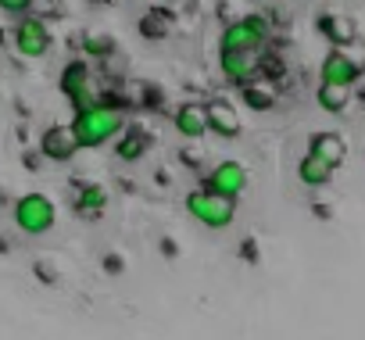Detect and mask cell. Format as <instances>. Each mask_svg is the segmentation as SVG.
I'll use <instances>...</instances> for the list:
<instances>
[{"label": "cell", "instance_id": "6da1fadb", "mask_svg": "<svg viewBox=\"0 0 365 340\" xmlns=\"http://www.w3.org/2000/svg\"><path fill=\"white\" fill-rule=\"evenodd\" d=\"M122 125H125L122 108H111V104L97 101L90 108H79L68 129H72L79 150H90V147H104L108 140H115L122 133Z\"/></svg>", "mask_w": 365, "mask_h": 340}, {"label": "cell", "instance_id": "7a4b0ae2", "mask_svg": "<svg viewBox=\"0 0 365 340\" xmlns=\"http://www.w3.org/2000/svg\"><path fill=\"white\" fill-rule=\"evenodd\" d=\"M187 212H190L197 222H205L208 230H226V226L237 219V201L201 187V190H190V194H187Z\"/></svg>", "mask_w": 365, "mask_h": 340}, {"label": "cell", "instance_id": "3957f363", "mask_svg": "<svg viewBox=\"0 0 365 340\" xmlns=\"http://www.w3.org/2000/svg\"><path fill=\"white\" fill-rule=\"evenodd\" d=\"M265 40H269V19L265 15H244V19H237L222 29L219 47L222 51H255V54H262Z\"/></svg>", "mask_w": 365, "mask_h": 340}, {"label": "cell", "instance_id": "277c9868", "mask_svg": "<svg viewBox=\"0 0 365 340\" xmlns=\"http://www.w3.org/2000/svg\"><path fill=\"white\" fill-rule=\"evenodd\" d=\"M54 219H58V212H54V201H51L47 194H26V197L15 201V222H19V230L29 233V237L51 233Z\"/></svg>", "mask_w": 365, "mask_h": 340}, {"label": "cell", "instance_id": "5b68a950", "mask_svg": "<svg viewBox=\"0 0 365 340\" xmlns=\"http://www.w3.org/2000/svg\"><path fill=\"white\" fill-rule=\"evenodd\" d=\"M58 86H61V93L72 101V108L79 111V108H90V104H97L101 101V93H97V86H93V76H90V65L86 61H68L65 68H61V79H58Z\"/></svg>", "mask_w": 365, "mask_h": 340}, {"label": "cell", "instance_id": "8992f818", "mask_svg": "<svg viewBox=\"0 0 365 340\" xmlns=\"http://www.w3.org/2000/svg\"><path fill=\"white\" fill-rule=\"evenodd\" d=\"M54 36L47 29V22L40 15H19V26H15V47L22 58H43L51 51Z\"/></svg>", "mask_w": 365, "mask_h": 340}, {"label": "cell", "instance_id": "52a82bcc", "mask_svg": "<svg viewBox=\"0 0 365 340\" xmlns=\"http://www.w3.org/2000/svg\"><path fill=\"white\" fill-rule=\"evenodd\" d=\"M205 190H215V194L237 201L247 190V168L240 161H219L208 172V180H205Z\"/></svg>", "mask_w": 365, "mask_h": 340}, {"label": "cell", "instance_id": "ba28073f", "mask_svg": "<svg viewBox=\"0 0 365 340\" xmlns=\"http://www.w3.org/2000/svg\"><path fill=\"white\" fill-rule=\"evenodd\" d=\"M219 65H222L226 83H233V86H244L258 76V54L255 51H222Z\"/></svg>", "mask_w": 365, "mask_h": 340}, {"label": "cell", "instance_id": "9c48e42d", "mask_svg": "<svg viewBox=\"0 0 365 340\" xmlns=\"http://www.w3.org/2000/svg\"><path fill=\"white\" fill-rule=\"evenodd\" d=\"M205 115H208V133H219V136H226V140L240 136V129H244L237 108H233L230 101H222V97L208 101V104H205Z\"/></svg>", "mask_w": 365, "mask_h": 340}, {"label": "cell", "instance_id": "30bf717a", "mask_svg": "<svg viewBox=\"0 0 365 340\" xmlns=\"http://www.w3.org/2000/svg\"><path fill=\"white\" fill-rule=\"evenodd\" d=\"M40 154L51 158V161H72L79 154V143H76V136H72L68 125H51L40 136Z\"/></svg>", "mask_w": 365, "mask_h": 340}, {"label": "cell", "instance_id": "8fae6325", "mask_svg": "<svg viewBox=\"0 0 365 340\" xmlns=\"http://www.w3.org/2000/svg\"><path fill=\"white\" fill-rule=\"evenodd\" d=\"M358 76H361V68H358V61L354 58H347L344 51H329L326 54V61H322V83H333V86H354L358 83Z\"/></svg>", "mask_w": 365, "mask_h": 340}, {"label": "cell", "instance_id": "7c38bea8", "mask_svg": "<svg viewBox=\"0 0 365 340\" xmlns=\"http://www.w3.org/2000/svg\"><path fill=\"white\" fill-rule=\"evenodd\" d=\"M172 122H175L179 136H187V140H201V136L208 133V115H205V104H197V101L179 104Z\"/></svg>", "mask_w": 365, "mask_h": 340}, {"label": "cell", "instance_id": "4fadbf2b", "mask_svg": "<svg viewBox=\"0 0 365 340\" xmlns=\"http://www.w3.org/2000/svg\"><path fill=\"white\" fill-rule=\"evenodd\" d=\"M297 176H301L304 187H326V183L333 180V165L308 150V154L301 158V165H297Z\"/></svg>", "mask_w": 365, "mask_h": 340}, {"label": "cell", "instance_id": "5bb4252c", "mask_svg": "<svg viewBox=\"0 0 365 340\" xmlns=\"http://www.w3.org/2000/svg\"><path fill=\"white\" fill-rule=\"evenodd\" d=\"M147 147H150V136H147L140 125H122L118 143H115V154H118L122 161H136Z\"/></svg>", "mask_w": 365, "mask_h": 340}, {"label": "cell", "instance_id": "9a60e30c", "mask_svg": "<svg viewBox=\"0 0 365 340\" xmlns=\"http://www.w3.org/2000/svg\"><path fill=\"white\" fill-rule=\"evenodd\" d=\"M308 150H312V154H319L322 161H329L333 168H336V165H344V158H347V143H344L336 133H315V136H312V143H308Z\"/></svg>", "mask_w": 365, "mask_h": 340}, {"label": "cell", "instance_id": "2e32d148", "mask_svg": "<svg viewBox=\"0 0 365 340\" xmlns=\"http://www.w3.org/2000/svg\"><path fill=\"white\" fill-rule=\"evenodd\" d=\"M108 208V190L97 187V183H79V197H76V212L86 215V219H101V212Z\"/></svg>", "mask_w": 365, "mask_h": 340}, {"label": "cell", "instance_id": "e0dca14e", "mask_svg": "<svg viewBox=\"0 0 365 340\" xmlns=\"http://www.w3.org/2000/svg\"><path fill=\"white\" fill-rule=\"evenodd\" d=\"M319 29H322L326 40H333L336 47L354 43V22L344 19V15H322V19H319Z\"/></svg>", "mask_w": 365, "mask_h": 340}, {"label": "cell", "instance_id": "ac0fdd59", "mask_svg": "<svg viewBox=\"0 0 365 340\" xmlns=\"http://www.w3.org/2000/svg\"><path fill=\"white\" fill-rule=\"evenodd\" d=\"M172 29V15L165 8H150L143 19H140V36L143 40H165Z\"/></svg>", "mask_w": 365, "mask_h": 340}, {"label": "cell", "instance_id": "d6986e66", "mask_svg": "<svg viewBox=\"0 0 365 340\" xmlns=\"http://www.w3.org/2000/svg\"><path fill=\"white\" fill-rule=\"evenodd\" d=\"M347 101H351V97H347V86H333V83H322V86H319V108H322V111H333V115H336V111L347 108Z\"/></svg>", "mask_w": 365, "mask_h": 340}, {"label": "cell", "instance_id": "ffe728a7", "mask_svg": "<svg viewBox=\"0 0 365 340\" xmlns=\"http://www.w3.org/2000/svg\"><path fill=\"white\" fill-rule=\"evenodd\" d=\"M240 90H244V101H247L255 111H269V108L276 104V93H272L269 86H258L255 79H251V83H244Z\"/></svg>", "mask_w": 365, "mask_h": 340}, {"label": "cell", "instance_id": "44dd1931", "mask_svg": "<svg viewBox=\"0 0 365 340\" xmlns=\"http://www.w3.org/2000/svg\"><path fill=\"white\" fill-rule=\"evenodd\" d=\"M83 51H86L90 58H108V54H115V40H111L108 33H93V36L83 40Z\"/></svg>", "mask_w": 365, "mask_h": 340}, {"label": "cell", "instance_id": "7402d4cb", "mask_svg": "<svg viewBox=\"0 0 365 340\" xmlns=\"http://www.w3.org/2000/svg\"><path fill=\"white\" fill-rule=\"evenodd\" d=\"M29 11L33 15H61V4H58V0H33V4H29Z\"/></svg>", "mask_w": 365, "mask_h": 340}, {"label": "cell", "instance_id": "603a6c76", "mask_svg": "<svg viewBox=\"0 0 365 340\" xmlns=\"http://www.w3.org/2000/svg\"><path fill=\"white\" fill-rule=\"evenodd\" d=\"M29 4H33V0H0V11H8V15H26Z\"/></svg>", "mask_w": 365, "mask_h": 340}, {"label": "cell", "instance_id": "cb8c5ba5", "mask_svg": "<svg viewBox=\"0 0 365 340\" xmlns=\"http://www.w3.org/2000/svg\"><path fill=\"white\" fill-rule=\"evenodd\" d=\"M122 265H125V262H122V254H108V258H104V269H108V272H115V276L122 272Z\"/></svg>", "mask_w": 365, "mask_h": 340}, {"label": "cell", "instance_id": "d4e9b609", "mask_svg": "<svg viewBox=\"0 0 365 340\" xmlns=\"http://www.w3.org/2000/svg\"><path fill=\"white\" fill-rule=\"evenodd\" d=\"M179 154H182V165H190V168H194V165H201V154H197V150H190V147H182Z\"/></svg>", "mask_w": 365, "mask_h": 340}, {"label": "cell", "instance_id": "484cf974", "mask_svg": "<svg viewBox=\"0 0 365 340\" xmlns=\"http://www.w3.org/2000/svg\"><path fill=\"white\" fill-rule=\"evenodd\" d=\"M36 276H40L43 283H54V279H58L54 272H47V262H36Z\"/></svg>", "mask_w": 365, "mask_h": 340}, {"label": "cell", "instance_id": "4316f807", "mask_svg": "<svg viewBox=\"0 0 365 340\" xmlns=\"http://www.w3.org/2000/svg\"><path fill=\"white\" fill-rule=\"evenodd\" d=\"M0 251H8V244H4V237H0Z\"/></svg>", "mask_w": 365, "mask_h": 340}, {"label": "cell", "instance_id": "83f0119b", "mask_svg": "<svg viewBox=\"0 0 365 340\" xmlns=\"http://www.w3.org/2000/svg\"><path fill=\"white\" fill-rule=\"evenodd\" d=\"M4 201H8V197H4V190H0V205H4Z\"/></svg>", "mask_w": 365, "mask_h": 340}]
</instances>
